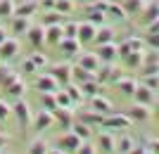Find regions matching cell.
Segmentation results:
<instances>
[{
    "instance_id": "obj_1",
    "label": "cell",
    "mask_w": 159,
    "mask_h": 154,
    "mask_svg": "<svg viewBox=\"0 0 159 154\" xmlns=\"http://www.w3.org/2000/svg\"><path fill=\"white\" fill-rule=\"evenodd\" d=\"M12 114L17 116V121L21 123V128H29L33 121V114H31V107H29V102L24 97H17L12 104Z\"/></svg>"
},
{
    "instance_id": "obj_2",
    "label": "cell",
    "mask_w": 159,
    "mask_h": 154,
    "mask_svg": "<svg viewBox=\"0 0 159 154\" xmlns=\"http://www.w3.org/2000/svg\"><path fill=\"white\" fill-rule=\"evenodd\" d=\"M95 55L100 57V62H105V64H114V62L119 59V45L116 43H102V45H98V50H95Z\"/></svg>"
},
{
    "instance_id": "obj_3",
    "label": "cell",
    "mask_w": 159,
    "mask_h": 154,
    "mask_svg": "<svg viewBox=\"0 0 159 154\" xmlns=\"http://www.w3.org/2000/svg\"><path fill=\"white\" fill-rule=\"evenodd\" d=\"M81 138L74 130H66L64 135H60V140H57V149H62V152H66V154H71V152H76V149L81 147Z\"/></svg>"
},
{
    "instance_id": "obj_4",
    "label": "cell",
    "mask_w": 159,
    "mask_h": 154,
    "mask_svg": "<svg viewBox=\"0 0 159 154\" xmlns=\"http://www.w3.org/2000/svg\"><path fill=\"white\" fill-rule=\"evenodd\" d=\"M33 88H36L38 93H57V90H60V83H57V78H55L52 74H40L33 81Z\"/></svg>"
},
{
    "instance_id": "obj_5",
    "label": "cell",
    "mask_w": 159,
    "mask_h": 154,
    "mask_svg": "<svg viewBox=\"0 0 159 154\" xmlns=\"http://www.w3.org/2000/svg\"><path fill=\"white\" fill-rule=\"evenodd\" d=\"M131 123H133V121L128 119L126 114H114V112H112V114H107L105 119H102V126H105V128H112V130H126Z\"/></svg>"
},
{
    "instance_id": "obj_6",
    "label": "cell",
    "mask_w": 159,
    "mask_h": 154,
    "mask_svg": "<svg viewBox=\"0 0 159 154\" xmlns=\"http://www.w3.org/2000/svg\"><path fill=\"white\" fill-rule=\"evenodd\" d=\"M138 17L145 26H150L154 19H159V0H145V5H143Z\"/></svg>"
},
{
    "instance_id": "obj_7",
    "label": "cell",
    "mask_w": 159,
    "mask_h": 154,
    "mask_svg": "<svg viewBox=\"0 0 159 154\" xmlns=\"http://www.w3.org/2000/svg\"><path fill=\"white\" fill-rule=\"evenodd\" d=\"M52 123H55V116H52V112H48V109H43V112H38V114H33V121H31V126H33L36 133L48 130Z\"/></svg>"
},
{
    "instance_id": "obj_8",
    "label": "cell",
    "mask_w": 159,
    "mask_h": 154,
    "mask_svg": "<svg viewBox=\"0 0 159 154\" xmlns=\"http://www.w3.org/2000/svg\"><path fill=\"white\" fill-rule=\"evenodd\" d=\"M52 116H55V123H60V128L71 130V126H74V109H69V107H57V109L52 112Z\"/></svg>"
},
{
    "instance_id": "obj_9",
    "label": "cell",
    "mask_w": 159,
    "mask_h": 154,
    "mask_svg": "<svg viewBox=\"0 0 159 154\" xmlns=\"http://www.w3.org/2000/svg\"><path fill=\"white\" fill-rule=\"evenodd\" d=\"M71 69H74V64L71 62H60V64H55L52 67V71L50 74L57 78V83H71Z\"/></svg>"
},
{
    "instance_id": "obj_10",
    "label": "cell",
    "mask_w": 159,
    "mask_h": 154,
    "mask_svg": "<svg viewBox=\"0 0 159 154\" xmlns=\"http://www.w3.org/2000/svg\"><path fill=\"white\" fill-rule=\"evenodd\" d=\"M26 38L33 47H43L45 45V26L43 24H31L26 31Z\"/></svg>"
},
{
    "instance_id": "obj_11",
    "label": "cell",
    "mask_w": 159,
    "mask_h": 154,
    "mask_svg": "<svg viewBox=\"0 0 159 154\" xmlns=\"http://www.w3.org/2000/svg\"><path fill=\"white\" fill-rule=\"evenodd\" d=\"M95 78H98V83L102 86V83H116V81L121 78V74L114 69V64H105V67H100L98 71H95Z\"/></svg>"
},
{
    "instance_id": "obj_12",
    "label": "cell",
    "mask_w": 159,
    "mask_h": 154,
    "mask_svg": "<svg viewBox=\"0 0 159 154\" xmlns=\"http://www.w3.org/2000/svg\"><path fill=\"white\" fill-rule=\"evenodd\" d=\"M17 52H19V40L17 38H5L0 43V62H7L12 57H17Z\"/></svg>"
},
{
    "instance_id": "obj_13",
    "label": "cell",
    "mask_w": 159,
    "mask_h": 154,
    "mask_svg": "<svg viewBox=\"0 0 159 154\" xmlns=\"http://www.w3.org/2000/svg\"><path fill=\"white\" fill-rule=\"evenodd\" d=\"M133 100L138 102V104H147V107H150V104H154V90L150 86H145V83H143V86L138 83L135 93H133Z\"/></svg>"
},
{
    "instance_id": "obj_14",
    "label": "cell",
    "mask_w": 159,
    "mask_h": 154,
    "mask_svg": "<svg viewBox=\"0 0 159 154\" xmlns=\"http://www.w3.org/2000/svg\"><path fill=\"white\" fill-rule=\"evenodd\" d=\"M57 45H60L64 57H79V52H81V40L79 38H62Z\"/></svg>"
},
{
    "instance_id": "obj_15",
    "label": "cell",
    "mask_w": 159,
    "mask_h": 154,
    "mask_svg": "<svg viewBox=\"0 0 159 154\" xmlns=\"http://www.w3.org/2000/svg\"><path fill=\"white\" fill-rule=\"evenodd\" d=\"M38 10H40L38 0H24V2H17V7H14V17H33Z\"/></svg>"
},
{
    "instance_id": "obj_16",
    "label": "cell",
    "mask_w": 159,
    "mask_h": 154,
    "mask_svg": "<svg viewBox=\"0 0 159 154\" xmlns=\"http://www.w3.org/2000/svg\"><path fill=\"white\" fill-rule=\"evenodd\" d=\"M126 116L131 121H138V123H143V121H150V107H147V104H138V102H135V104H131V109H128L126 112Z\"/></svg>"
},
{
    "instance_id": "obj_17",
    "label": "cell",
    "mask_w": 159,
    "mask_h": 154,
    "mask_svg": "<svg viewBox=\"0 0 159 154\" xmlns=\"http://www.w3.org/2000/svg\"><path fill=\"white\" fill-rule=\"evenodd\" d=\"M95 33H98V26H95L93 21H79V33H76V38L81 40V43H90V40L95 38Z\"/></svg>"
},
{
    "instance_id": "obj_18",
    "label": "cell",
    "mask_w": 159,
    "mask_h": 154,
    "mask_svg": "<svg viewBox=\"0 0 159 154\" xmlns=\"http://www.w3.org/2000/svg\"><path fill=\"white\" fill-rule=\"evenodd\" d=\"M98 149L102 154H116V138L112 133H100L98 138Z\"/></svg>"
},
{
    "instance_id": "obj_19",
    "label": "cell",
    "mask_w": 159,
    "mask_h": 154,
    "mask_svg": "<svg viewBox=\"0 0 159 154\" xmlns=\"http://www.w3.org/2000/svg\"><path fill=\"white\" fill-rule=\"evenodd\" d=\"M76 64L95 74V71L100 69V57L95 52H79V62H76Z\"/></svg>"
},
{
    "instance_id": "obj_20",
    "label": "cell",
    "mask_w": 159,
    "mask_h": 154,
    "mask_svg": "<svg viewBox=\"0 0 159 154\" xmlns=\"http://www.w3.org/2000/svg\"><path fill=\"white\" fill-rule=\"evenodd\" d=\"M90 109H95V112H100V114H112L114 107H112V102L107 100V97H102V95H93L90 97Z\"/></svg>"
},
{
    "instance_id": "obj_21",
    "label": "cell",
    "mask_w": 159,
    "mask_h": 154,
    "mask_svg": "<svg viewBox=\"0 0 159 154\" xmlns=\"http://www.w3.org/2000/svg\"><path fill=\"white\" fill-rule=\"evenodd\" d=\"M62 38H64V29H62V24L45 26V43H48V45H57Z\"/></svg>"
},
{
    "instance_id": "obj_22",
    "label": "cell",
    "mask_w": 159,
    "mask_h": 154,
    "mask_svg": "<svg viewBox=\"0 0 159 154\" xmlns=\"http://www.w3.org/2000/svg\"><path fill=\"white\" fill-rule=\"evenodd\" d=\"M116 88H119V93H121V95L133 97L135 88H138V81L133 78V76H126V78H119V81H116Z\"/></svg>"
},
{
    "instance_id": "obj_23",
    "label": "cell",
    "mask_w": 159,
    "mask_h": 154,
    "mask_svg": "<svg viewBox=\"0 0 159 154\" xmlns=\"http://www.w3.org/2000/svg\"><path fill=\"white\" fill-rule=\"evenodd\" d=\"M105 14H107V19H114V21H126V17H128V14L124 12L121 2H109L107 10H105Z\"/></svg>"
},
{
    "instance_id": "obj_24",
    "label": "cell",
    "mask_w": 159,
    "mask_h": 154,
    "mask_svg": "<svg viewBox=\"0 0 159 154\" xmlns=\"http://www.w3.org/2000/svg\"><path fill=\"white\" fill-rule=\"evenodd\" d=\"M31 24H33L31 17H12V31L17 36H26V31H29Z\"/></svg>"
},
{
    "instance_id": "obj_25",
    "label": "cell",
    "mask_w": 159,
    "mask_h": 154,
    "mask_svg": "<svg viewBox=\"0 0 159 154\" xmlns=\"http://www.w3.org/2000/svg\"><path fill=\"white\" fill-rule=\"evenodd\" d=\"M7 95H14V97H21V95L26 93V83H24V78H21V74H17V78L10 83V86L5 88Z\"/></svg>"
},
{
    "instance_id": "obj_26",
    "label": "cell",
    "mask_w": 159,
    "mask_h": 154,
    "mask_svg": "<svg viewBox=\"0 0 159 154\" xmlns=\"http://www.w3.org/2000/svg\"><path fill=\"white\" fill-rule=\"evenodd\" d=\"M93 40L98 43V45H102V43H112V40H114V29L112 26H105V24L98 26V33H95Z\"/></svg>"
},
{
    "instance_id": "obj_27",
    "label": "cell",
    "mask_w": 159,
    "mask_h": 154,
    "mask_svg": "<svg viewBox=\"0 0 159 154\" xmlns=\"http://www.w3.org/2000/svg\"><path fill=\"white\" fill-rule=\"evenodd\" d=\"M64 90L69 93V97H71V102H74V107H79L81 102H83V97H86L79 83H66V88H64Z\"/></svg>"
},
{
    "instance_id": "obj_28",
    "label": "cell",
    "mask_w": 159,
    "mask_h": 154,
    "mask_svg": "<svg viewBox=\"0 0 159 154\" xmlns=\"http://www.w3.org/2000/svg\"><path fill=\"white\" fill-rule=\"evenodd\" d=\"M133 147H135V140H133L128 133H124L119 140H116V154H128Z\"/></svg>"
},
{
    "instance_id": "obj_29",
    "label": "cell",
    "mask_w": 159,
    "mask_h": 154,
    "mask_svg": "<svg viewBox=\"0 0 159 154\" xmlns=\"http://www.w3.org/2000/svg\"><path fill=\"white\" fill-rule=\"evenodd\" d=\"M14 78H17V71L7 64H0V88H7Z\"/></svg>"
},
{
    "instance_id": "obj_30",
    "label": "cell",
    "mask_w": 159,
    "mask_h": 154,
    "mask_svg": "<svg viewBox=\"0 0 159 154\" xmlns=\"http://www.w3.org/2000/svg\"><path fill=\"white\" fill-rule=\"evenodd\" d=\"M124 59H126V67H128V69H140V67H143V59H145V52L131 50V52H128Z\"/></svg>"
},
{
    "instance_id": "obj_31",
    "label": "cell",
    "mask_w": 159,
    "mask_h": 154,
    "mask_svg": "<svg viewBox=\"0 0 159 154\" xmlns=\"http://www.w3.org/2000/svg\"><path fill=\"white\" fill-rule=\"evenodd\" d=\"M71 76H74V81H76L79 86H81V83H86V81H90V78H95V74H93V71H88V69L79 67V64H74Z\"/></svg>"
},
{
    "instance_id": "obj_32",
    "label": "cell",
    "mask_w": 159,
    "mask_h": 154,
    "mask_svg": "<svg viewBox=\"0 0 159 154\" xmlns=\"http://www.w3.org/2000/svg\"><path fill=\"white\" fill-rule=\"evenodd\" d=\"M71 130H74V133H76V135H79L81 140H88V138H90V133H93V128L88 126V123H83V121H79V119L74 121Z\"/></svg>"
},
{
    "instance_id": "obj_33",
    "label": "cell",
    "mask_w": 159,
    "mask_h": 154,
    "mask_svg": "<svg viewBox=\"0 0 159 154\" xmlns=\"http://www.w3.org/2000/svg\"><path fill=\"white\" fill-rule=\"evenodd\" d=\"M102 119H105V114H100V112H95V109H90V112H81L79 114V121H83V123H102Z\"/></svg>"
},
{
    "instance_id": "obj_34",
    "label": "cell",
    "mask_w": 159,
    "mask_h": 154,
    "mask_svg": "<svg viewBox=\"0 0 159 154\" xmlns=\"http://www.w3.org/2000/svg\"><path fill=\"white\" fill-rule=\"evenodd\" d=\"M62 19H64V14H62V12H57V10H48L40 24H43V26H52V24H64Z\"/></svg>"
},
{
    "instance_id": "obj_35",
    "label": "cell",
    "mask_w": 159,
    "mask_h": 154,
    "mask_svg": "<svg viewBox=\"0 0 159 154\" xmlns=\"http://www.w3.org/2000/svg\"><path fill=\"white\" fill-rule=\"evenodd\" d=\"M143 5H145V0H121V7L126 14H140Z\"/></svg>"
},
{
    "instance_id": "obj_36",
    "label": "cell",
    "mask_w": 159,
    "mask_h": 154,
    "mask_svg": "<svg viewBox=\"0 0 159 154\" xmlns=\"http://www.w3.org/2000/svg\"><path fill=\"white\" fill-rule=\"evenodd\" d=\"M14 7H17L14 0H0V19H12Z\"/></svg>"
},
{
    "instance_id": "obj_37",
    "label": "cell",
    "mask_w": 159,
    "mask_h": 154,
    "mask_svg": "<svg viewBox=\"0 0 159 154\" xmlns=\"http://www.w3.org/2000/svg\"><path fill=\"white\" fill-rule=\"evenodd\" d=\"M86 19L93 21L95 26H102V24H105V19H107V14L100 12V10H90V7H86Z\"/></svg>"
},
{
    "instance_id": "obj_38",
    "label": "cell",
    "mask_w": 159,
    "mask_h": 154,
    "mask_svg": "<svg viewBox=\"0 0 159 154\" xmlns=\"http://www.w3.org/2000/svg\"><path fill=\"white\" fill-rule=\"evenodd\" d=\"M55 10L62 12L64 17H69V14L76 10V2H74V0H55Z\"/></svg>"
},
{
    "instance_id": "obj_39",
    "label": "cell",
    "mask_w": 159,
    "mask_h": 154,
    "mask_svg": "<svg viewBox=\"0 0 159 154\" xmlns=\"http://www.w3.org/2000/svg\"><path fill=\"white\" fill-rule=\"evenodd\" d=\"M81 90H83V95H88V97L100 95V83H98V78H90V81H86V83H81Z\"/></svg>"
},
{
    "instance_id": "obj_40",
    "label": "cell",
    "mask_w": 159,
    "mask_h": 154,
    "mask_svg": "<svg viewBox=\"0 0 159 154\" xmlns=\"http://www.w3.org/2000/svg\"><path fill=\"white\" fill-rule=\"evenodd\" d=\"M50 152V147H48L45 140H40V138H36V140L29 145V154H48Z\"/></svg>"
},
{
    "instance_id": "obj_41",
    "label": "cell",
    "mask_w": 159,
    "mask_h": 154,
    "mask_svg": "<svg viewBox=\"0 0 159 154\" xmlns=\"http://www.w3.org/2000/svg\"><path fill=\"white\" fill-rule=\"evenodd\" d=\"M40 102H43V109H48V112H55V109H57L55 93H40Z\"/></svg>"
},
{
    "instance_id": "obj_42",
    "label": "cell",
    "mask_w": 159,
    "mask_h": 154,
    "mask_svg": "<svg viewBox=\"0 0 159 154\" xmlns=\"http://www.w3.org/2000/svg\"><path fill=\"white\" fill-rule=\"evenodd\" d=\"M55 100H57V107H69V109H74V102H71V97H69V93H66V90H57V93H55Z\"/></svg>"
},
{
    "instance_id": "obj_43",
    "label": "cell",
    "mask_w": 159,
    "mask_h": 154,
    "mask_svg": "<svg viewBox=\"0 0 159 154\" xmlns=\"http://www.w3.org/2000/svg\"><path fill=\"white\" fill-rule=\"evenodd\" d=\"M62 29H64V38H76V33H79V21L69 19V21L62 24Z\"/></svg>"
},
{
    "instance_id": "obj_44",
    "label": "cell",
    "mask_w": 159,
    "mask_h": 154,
    "mask_svg": "<svg viewBox=\"0 0 159 154\" xmlns=\"http://www.w3.org/2000/svg\"><path fill=\"white\" fill-rule=\"evenodd\" d=\"M19 71H21V74H36L38 69H36V64L31 62V57H26V59L19 64Z\"/></svg>"
},
{
    "instance_id": "obj_45",
    "label": "cell",
    "mask_w": 159,
    "mask_h": 154,
    "mask_svg": "<svg viewBox=\"0 0 159 154\" xmlns=\"http://www.w3.org/2000/svg\"><path fill=\"white\" fill-rule=\"evenodd\" d=\"M31 62L36 64V69H43V67H48V57L43 52H33L31 55Z\"/></svg>"
},
{
    "instance_id": "obj_46",
    "label": "cell",
    "mask_w": 159,
    "mask_h": 154,
    "mask_svg": "<svg viewBox=\"0 0 159 154\" xmlns=\"http://www.w3.org/2000/svg\"><path fill=\"white\" fill-rule=\"evenodd\" d=\"M143 64H159V50H152V47H150V52H145Z\"/></svg>"
},
{
    "instance_id": "obj_47",
    "label": "cell",
    "mask_w": 159,
    "mask_h": 154,
    "mask_svg": "<svg viewBox=\"0 0 159 154\" xmlns=\"http://www.w3.org/2000/svg\"><path fill=\"white\" fill-rule=\"evenodd\" d=\"M12 114V104H7L5 100H0V123L7 121V116Z\"/></svg>"
},
{
    "instance_id": "obj_48",
    "label": "cell",
    "mask_w": 159,
    "mask_h": 154,
    "mask_svg": "<svg viewBox=\"0 0 159 154\" xmlns=\"http://www.w3.org/2000/svg\"><path fill=\"white\" fill-rule=\"evenodd\" d=\"M145 86H150L152 90H157L159 88V74H147L145 76Z\"/></svg>"
},
{
    "instance_id": "obj_49",
    "label": "cell",
    "mask_w": 159,
    "mask_h": 154,
    "mask_svg": "<svg viewBox=\"0 0 159 154\" xmlns=\"http://www.w3.org/2000/svg\"><path fill=\"white\" fill-rule=\"evenodd\" d=\"M145 45H150L152 50H159V33H147Z\"/></svg>"
},
{
    "instance_id": "obj_50",
    "label": "cell",
    "mask_w": 159,
    "mask_h": 154,
    "mask_svg": "<svg viewBox=\"0 0 159 154\" xmlns=\"http://www.w3.org/2000/svg\"><path fill=\"white\" fill-rule=\"evenodd\" d=\"M74 154H95V147L90 145V142H86V140H83V142H81V147L76 149Z\"/></svg>"
},
{
    "instance_id": "obj_51",
    "label": "cell",
    "mask_w": 159,
    "mask_h": 154,
    "mask_svg": "<svg viewBox=\"0 0 159 154\" xmlns=\"http://www.w3.org/2000/svg\"><path fill=\"white\" fill-rule=\"evenodd\" d=\"M107 5H109L107 0H95V2H88L86 7H90V10H100V12H105V10H107Z\"/></svg>"
},
{
    "instance_id": "obj_52",
    "label": "cell",
    "mask_w": 159,
    "mask_h": 154,
    "mask_svg": "<svg viewBox=\"0 0 159 154\" xmlns=\"http://www.w3.org/2000/svg\"><path fill=\"white\" fill-rule=\"evenodd\" d=\"M147 149L152 154H159V138H150L147 140Z\"/></svg>"
},
{
    "instance_id": "obj_53",
    "label": "cell",
    "mask_w": 159,
    "mask_h": 154,
    "mask_svg": "<svg viewBox=\"0 0 159 154\" xmlns=\"http://www.w3.org/2000/svg\"><path fill=\"white\" fill-rule=\"evenodd\" d=\"M145 67V76L147 74H159V64H143Z\"/></svg>"
},
{
    "instance_id": "obj_54",
    "label": "cell",
    "mask_w": 159,
    "mask_h": 154,
    "mask_svg": "<svg viewBox=\"0 0 159 154\" xmlns=\"http://www.w3.org/2000/svg\"><path fill=\"white\" fill-rule=\"evenodd\" d=\"M7 142H10V135H7L5 130H0V152L5 149V145H7Z\"/></svg>"
},
{
    "instance_id": "obj_55",
    "label": "cell",
    "mask_w": 159,
    "mask_h": 154,
    "mask_svg": "<svg viewBox=\"0 0 159 154\" xmlns=\"http://www.w3.org/2000/svg\"><path fill=\"white\" fill-rule=\"evenodd\" d=\"M38 2H40V7H43L45 12L48 10H55V0H38Z\"/></svg>"
},
{
    "instance_id": "obj_56",
    "label": "cell",
    "mask_w": 159,
    "mask_h": 154,
    "mask_svg": "<svg viewBox=\"0 0 159 154\" xmlns=\"http://www.w3.org/2000/svg\"><path fill=\"white\" fill-rule=\"evenodd\" d=\"M147 33H159V19H154L150 26H147Z\"/></svg>"
},
{
    "instance_id": "obj_57",
    "label": "cell",
    "mask_w": 159,
    "mask_h": 154,
    "mask_svg": "<svg viewBox=\"0 0 159 154\" xmlns=\"http://www.w3.org/2000/svg\"><path fill=\"white\" fill-rule=\"evenodd\" d=\"M128 154H147V147H140V145H135V147H133Z\"/></svg>"
},
{
    "instance_id": "obj_58",
    "label": "cell",
    "mask_w": 159,
    "mask_h": 154,
    "mask_svg": "<svg viewBox=\"0 0 159 154\" xmlns=\"http://www.w3.org/2000/svg\"><path fill=\"white\" fill-rule=\"evenodd\" d=\"M7 38V31H5V29H2V26H0V43H2V40H5Z\"/></svg>"
},
{
    "instance_id": "obj_59",
    "label": "cell",
    "mask_w": 159,
    "mask_h": 154,
    "mask_svg": "<svg viewBox=\"0 0 159 154\" xmlns=\"http://www.w3.org/2000/svg\"><path fill=\"white\" fill-rule=\"evenodd\" d=\"M154 116L159 119V102H154Z\"/></svg>"
},
{
    "instance_id": "obj_60",
    "label": "cell",
    "mask_w": 159,
    "mask_h": 154,
    "mask_svg": "<svg viewBox=\"0 0 159 154\" xmlns=\"http://www.w3.org/2000/svg\"><path fill=\"white\" fill-rule=\"evenodd\" d=\"M48 154H66V152H62V149H50Z\"/></svg>"
},
{
    "instance_id": "obj_61",
    "label": "cell",
    "mask_w": 159,
    "mask_h": 154,
    "mask_svg": "<svg viewBox=\"0 0 159 154\" xmlns=\"http://www.w3.org/2000/svg\"><path fill=\"white\" fill-rule=\"evenodd\" d=\"M147 154H152V152H150V149H147Z\"/></svg>"
},
{
    "instance_id": "obj_62",
    "label": "cell",
    "mask_w": 159,
    "mask_h": 154,
    "mask_svg": "<svg viewBox=\"0 0 159 154\" xmlns=\"http://www.w3.org/2000/svg\"><path fill=\"white\" fill-rule=\"evenodd\" d=\"M0 154H2V152H0Z\"/></svg>"
}]
</instances>
